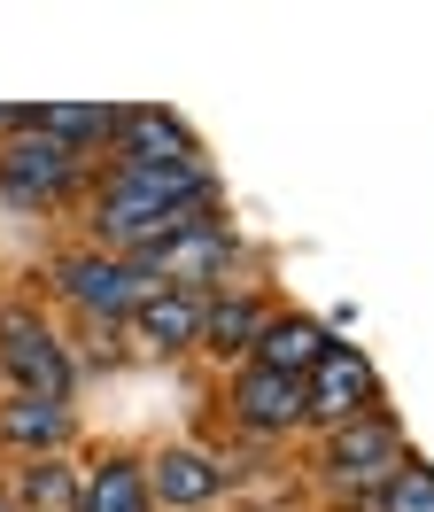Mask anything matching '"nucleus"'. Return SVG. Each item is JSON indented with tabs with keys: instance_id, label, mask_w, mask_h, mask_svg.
<instances>
[{
	"instance_id": "f257e3e1",
	"label": "nucleus",
	"mask_w": 434,
	"mask_h": 512,
	"mask_svg": "<svg viewBox=\"0 0 434 512\" xmlns=\"http://www.w3.org/2000/svg\"><path fill=\"white\" fill-rule=\"evenodd\" d=\"M318 466H326V481H341V489L372 497V489H388V481L411 466V450H403V427H396L388 412H365V419H349V427H334V435H326Z\"/></svg>"
},
{
	"instance_id": "f03ea898",
	"label": "nucleus",
	"mask_w": 434,
	"mask_h": 512,
	"mask_svg": "<svg viewBox=\"0 0 434 512\" xmlns=\"http://www.w3.org/2000/svg\"><path fill=\"white\" fill-rule=\"evenodd\" d=\"M78 179H86V156L62 148V140H47V132L0 140V202H8V210H47V202H62Z\"/></svg>"
},
{
	"instance_id": "7ed1b4c3",
	"label": "nucleus",
	"mask_w": 434,
	"mask_h": 512,
	"mask_svg": "<svg viewBox=\"0 0 434 512\" xmlns=\"http://www.w3.org/2000/svg\"><path fill=\"white\" fill-rule=\"evenodd\" d=\"M55 288H62V303H78L86 319H132L155 295V280L117 249H78V256L55 264Z\"/></svg>"
},
{
	"instance_id": "20e7f679",
	"label": "nucleus",
	"mask_w": 434,
	"mask_h": 512,
	"mask_svg": "<svg viewBox=\"0 0 434 512\" xmlns=\"http://www.w3.org/2000/svg\"><path fill=\"white\" fill-rule=\"evenodd\" d=\"M140 272H148L155 288H186V295H202L225 280V264H233V225L225 218H202V225H186L179 241H163V249L148 256H132Z\"/></svg>"
},
{
	"instance_id": "39448f33",
	"label": "nucleus",
	"mask_w": 434,
	"mask_h": 512,
	"mask_svg": "<svg viewBox=\"0 0 434 512\" xmlns=\"http://www.w3.org/2000/svg\"><path fill=\"white\" fill-rule=\"evenodd\" d=\"M0 373L16 381V396H70V357L55 326L31 311H0Z\"/></svg>"
},
{
	"instance_id": "423d86ee",
	"label": "nucleus",
	"mask_w": 434,
	"mask_h": 512,
	"mask_svg": "<svg viewBox=\"0 0 434 512\" xmlns=\"http://www.w3.org/2000/svg\"><path fill=\"white\" fill-rule=\"evenodd\" d=\"M225 412L241 419L248 435H295L310 419V381L295 373H264V365H241L233 388H225Z\"/></svg>"
},
{
	"instance_id": "0eeeda50",
	"label": "nucleus",
	"mask_w": 434,
	"mask_h": 512,
	"mask_svg": "<svg viewBox=\"0 0 434 512\" xmlns=\"http://www.w3.org/2000/svg\"><path fill=\"white\" fill-rule=\"evenodd\" d=\"M380 412V373L365 365V350H341L310 373V419H326V427H349V419Z\"/></svg>"
},
{
	"instance_id": "6e6552de",
	"label": "nucleus",
	"mask_w": 434,
	"mask_h": 512,
	"mask_svg": "<svg viewBox=\"0 0 434 512\" xmlns=\"http://www.w3.org/2000/svg\"><path fill=\"white\" fill-rule=\"evenodd\" d=\"M148 489H155V505H171V512H202L210 497H225V466L194 443H171L148 458Z\"/></svg>"
},
{
	"instance_id": "1a4fd4ad",
	"label": "nucleus",
	"mask_w": 434,
	"mask_h": 512,
	"mask_svg": "<svg viewBox=\"0 0 434 512\" xmlns=\"http://www.w3.org/2000/svg\"><path fill=\"white\" fill-rule=\"evenodd\" d=\"M132 334H140V342H148V350H194V342H202V326H210V295H186V288H155L148 303H140V311H132Z\"/></svg>"
},
{
	"instance_id": "9d476101",
	"label": "nucleus",
	"mask_w": 434,
	"mask_h": 512,
	"mask_svg": "<svg viewBox=\"0 0 434 512\" xmlns=\"http://www.w3.org/2000/svg\"><path fill=\"white\" fill-rule=\"evenodd\" d=\"M326 357H334V334H326L318 319H303V311H287V319H279V311H272V326H264V342H256V357H248V365L310 381Z\"/></svg>"
},
{
	"instance_id": "9b49d317",
	"label": "nucleus",
	"mask_w": 434,
	"mask_h": 512,
	"mask_svg": "<svg viewBox=\"0 0 434 512\" xmlns=\"http://www.w3.org/2000/svg\"><path fill=\"white\" fill-rule=\"evenodd\" d=\"M117 163H148V171H171V163H202V148H194V132H186L171 109H124Z\"/></svg>"
},
{
	"instance_id": "f8f14e48",
	"label": "nucleus",
	"mask_w": 434,
	"mask_h": 512,
	"mask_svg": "<svg viewBox=\"0 0 434 512\" xmlns=\"http://www.w3.org/2000/svg\"><path fill=\"white\" fill-rule=\"evenodd\" d=\"M0 443L24 458H55L70 443V404L62 396H8L0 404Z\"/></svg>"
},
{
	"instance_id": "ddd939ff",
	"label": "nucleus",
	"mask_w": 434,
	"mask_h": 512,
	"mask_svg": "<svg viewBox=\"0 0 434 512\" xmlns=\"http://www.w3.org/2000/svg\"><path fill=\"white\" fill-rule=\"evenodd\" d=\"M31 132H47L62 148L93 156V148H117L124 140V109H101V101H47V109H31Z\"/></svg>"
},
{
	"instance_id": "4468645a",
	"label": "nucleus",
	"mask_w": 434,
	"mask_h": 512,
	"mask_svg": "<svg viewBox=\"0 0 434 512\" xmlns=\"http://www.w3.org/2000/svg\"><path fill=\"white\" fill-rule=\"evenodd\" d=\"M78 512H155V489H148V466L140 458H101L86 474V497Z\"/></svg>"
},
{
	"instance_id": "2eb2a0df",
	"label": "nucleus",
	"mask_w": 434,
	"mask_h": 512,
	"mask_svg": "<svg viewBox=\"0 0 434 512\" xmlns=\"http://www.w3.org/2000/svg\"><path fill=\"white\" fill-rule=\"evenodd\" d=\"M264 326H272V311L256 303V295H210V326H202V342L210 350H248L256 357V342H264Z\"/></svg>"
},
{
	"instance_id": "dca6fc26",
	"label": "nucleus",
	"mask_w": 434,
	"mask_h": 512,
	"mask_svg": "<svg viewBox=\"0 0 434 512\" xmlns=\"http://www.w3.org/2000/svg\"><path fill=\"white\" fill-rule=\"evenodd\" d=\"M78 497H86V481L70 474L62 458H31L16 474V505L24 512H78Z\"/></svg>"
},
{
	"instance_id": "f3484780",
	"label": "nucleus",
	"mask_w": 434,
	"mask_h": 512,
	"mask_svg": "<svg viewBox=\"0 0 434 512\" xmlns=\"http://www.w3.org/2000/svg\"><path fill=\"white\" fill-rule=\"evenodd\" d=\"M365 505H372V512H434V466H419V458H411L388 489H372Z\"/></svg>"
},
{
	"instance_id": "a211bd4d",
	"label": "nucleus",
	"mask_w": 434,
	"mask_h": 512,
	"mask_svg": "<svg viewBox=\"0 0 434 512\" xmlns=\"http://www.w3.org/2000/svg\"><path fill=\"white\" fill-rule=\"evenodd\" d=\"M0 512H24V505H16V497H0Z\"/></svg>"
}]
</instances>
